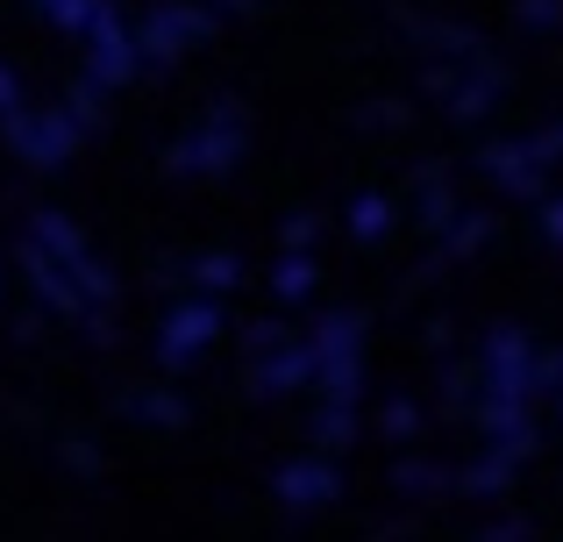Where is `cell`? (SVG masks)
<instances>
[{
	"label": "cell",
	"mask_w": 563,
	"mask_h": 542,
	"mask_svg": "<svg viewBox=\"0 0 563 542\" xmlns=\"http://www.w3.org/2000/svg\"><path fill=\"white\" fill-rule=\"evenodd\" d=\"M36 8H51V22H93L100 0H36Z\"/></svg>",
	"instance_id": "1"
}]
</instances>
